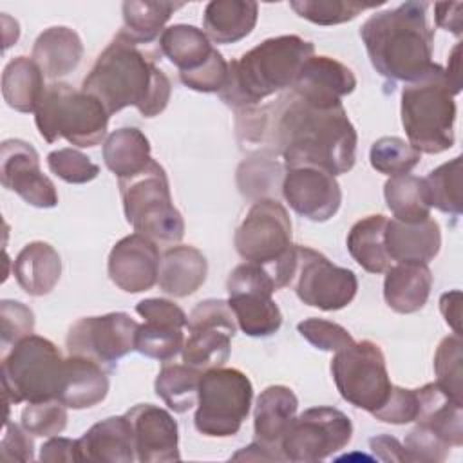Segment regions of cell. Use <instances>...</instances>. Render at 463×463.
Returning <instances> with one entry per match:
<instances>
[{
  "label": "cell",
  "instance_id": "6da1fadb",
  "mask_svg": "<svg viewBox=\"0 0 463 463\" xmlns=\"http://www.w3.org/2000/svg\"><path fill=\"white\" fill-rule=\"evenodd\" d=\"M235 116L239 145L255 156H282L286 168L318 166L331 175L354 166L358 136L342 103L320 107L289 90Z\"/></svg>",
  "mask_w": 463,
  "mask_h": 463
},
{
  "label": "cell",
  "instance_id": "7a4b0ae2",
  "mask_svg": "<svg viewBox=\"0 0 463 463\" xmlns=\"http://www.w3.org/2000/svg\"><path fill=\"white\" fill-rule=\"evenodd\" d=\"M81 90L98 98L110 116L136 107L141 116L154 118L166 109L172 83L154 58L118 33L83 78Z\"/></svg>",
  "mask_w": 463,
  "mask_h": 463
},
{
  "label": "cell",
  "instance_id": "3957f363",
  "mask_svg": "<svg viewBox=\"0 0 463 463\" xmlns=\"http://www.w3.org/2000/svg\"><path fill=\"white\" fill-rule=\"evenodd\" d=\"M427 2H405L362 24L360 38L380 76L412 83L432 69L434 33L427 25Z\"/></svg>",
  "mask_w": 463,
  "mask_h": 463
},
{
  "label": "cell",
  "instance_id": "277c9868",
  "mask_svg": "<svg viewBox=\"0 0 463 463\" xmlns=\"http://www.w3.org/2000/svg\"><path fill=\"white\" fill-rule=\"evenodd\" d=\"M313 52L315 45L297 34L268 38L228 63L226 81L217 94L235 112L257 107L262 99L291 89Z\"/></svg>",
  "mask_w": 463,
  "mask_h": 463
},
{
  "label": "cell",
  "instance_id": "5b68a950",
  "mask_svg": "<svg viewBox=\"0 0 463 463\" xmlns=\"http://www.w3.org/2000/svg\"><path fill=\"white\" fill-rule=\"evenodd\" d=\"M445 69L438 63L402 90V125L420 154H439L454 145L456 101Z\"/></svg>",
  "mask_w": 463,
  "mask_h": 463
},
{
  "label": "cell",
  "instance_id": "8992f818",
  "mask_svg": "<svg viewBox=\"0 0 463 463\" xmlns=\"http://www.w3.org/2000/svg\"><path fill=\"white\" fill-rule=\"evenodd\" d=\"M237 253L262 266L275 289L293 282L297 269V244L291 242V219L277 199H259L248 210L233 237Z\"/></svg>",
  "mask_w": 463,
  "mask_h": 463
},
{
  "label": "cell",
  "instance_id": "52a82bcc",
  "mask_svg": "<svg viewBox=\"0 0 463 463\" xmlns=\"http://www.w3.org/2000/svg\"><path fill=\"white\" fill-rule=\"evenodd\" d=\"M110 114L89 92L76 90L65 81H52L34 110V123L47 143L67 139L71 145L90 148L107 136Z\"/></svg>",
  "mask_w": 463,
  "mask_h": 463
},
{
  "label": "cell",
  "instance_id": "ba28073f",
  "mask_svg": "<svg viewBox=\"0 0 463 463\" xmlns=\"http://www.w3.org/2000/svg\"><path fill=\"white\" fill-rule=\"evenodd\" d=\"M127 222L157 246H175L184 235V221L172 203L165 168L150 161L132 177L118 179Z\"/></svg>",
  "mask_w": 463,
  "mask_h": 463
},
{
  "label": "cell",
  "instance_id": "9c48e42d",
  "mask_svg": "<svg viewBox=\"0 0 463 463\" xmlns=\"http://www.w3.org/2000/svg\"><path fill=\"white\" fill-rule=\"evenodd\" d=\"M63 362L60 349L43 336L29 335L18 340L2 354V387L7 409L22 402L58 400Z\"/></svg>",
  "mask_w": 463,
  "mask_h": 463
},
{
  "label": "cell",
  "instance_id": "30bf717a",
  "mask_svg": "<svg viewBox=\"0 0 463 463\" xmlns=\"http://www.w3.org/2000/svg\"><path fill=\"white\" fill-rule=\"evenodd\" d=\"M253 385L232 367H215L201 374L199 398L194 416L195 429L208 438L235 436L250 414Z\"/></svg>",
  "mask_w": 463,
  "mask_h": 463
},
{
  "label": "cell",
  "instance_id": "8fae6325",
  "mask_svg": "<svg viewBox=\"0 0 463 463\" xmlns=\"http://www.w3.org/2000/svg\"><path fill=\"white\" fill-rule=\"evenodd\" d=\"M331 374L340 396L367 412L382 407L392 389L383 351L371 340L353 342L336 351Z\"/></svg>",
  "mask_w": 463,
  "mask_h": 463
},
{
  "label": "cell",
  "instance_id": "7c38bea8",
  "mask_svg": "<svg viewBox=\"0 0 463 463\" xmlns=\"http://www.w3.org/2000/svg\"><path fill=\"white\" fill-rule=\"evenodd\" d=\"M228 306L248 336H269L282 326V313L273 300L275 284L268 271L253 262L233 268L226 280Z\"/></svg>",
  "mask_w": 463,
  "mask_h": 463
},
{
  "label": "cell",
  "instance_id": "4fadbf2b",
  "mask_svg": "<svg viewBox=\"0 0 463 463\" xmlns=\"http://www.w3.org/2000/svg\"><path fill=\"white\" fill-rule=\"evenodd\" d=\"M353 436L349 416L335 407H311L295 416L282 438L280 450L286 461H320L347 447Z\"/></svg>",
  "mask_w": 463,
  "mask_h": 463
},
{
  "label": "cell",
  "instance_id": "5bb4252c",
  "mask_svg": "<svg viewBox=\"0 0 463 463\" xmlns=\"http://www.w3.org/2000/svg\"><path fill=\"white\" fill-rule=\"evenodd\" d=\"M235 315L228 300L208 298L199 302L188 315V338L183 345V362L201 373L222 367L232 351L237 331Z\"/></svg>",
  "mask_w": 463,
  "mask_h": 463
},
{
  "label": "cell",
  "instance_id": "9a60e30c",
  "mask_svg": "<svg viewBox=\"0 0 463 463\" xmlns=\"http://www.w3.org/2000/svg\"><path fill=\"white\" fill-rule=\"evenodd\" d=\"M295 293L306 306L338 311L353 302L358 279L349 268L333 264L320 251L297 244Z\"/></svg>",
  "mask_w": 463,
  "mask_h": 463
},
{
  "label": "cell",
  "instance_id": "2e32d148",
  "mask_svg": "<svg viewBox=\"0 0 463 463\" xmlns=\"http://www.w3.org/2000/svg\"><path fill=\"white\" fill-rule=\"evenodd\" d=\"M137 327L139 324L121 311L85 317L69 327L65 345L69 354L90 358L110 373L116 362L134 349Z\"/></svg>",
  "mask_w": 463,
  "mask_h": 463
},
{
  "label": "cell",
  "instance_id": "e0dca14e",
  "mask_svg": "<svg viewBox=\"0 0 463 463\" xmlns=\"http://www.w3.org/2000/svg\"><path fill=\"white\" fill-rule=\"evenodd\" d=\"M0 181L4 188L18 194L36 208H54L58 192L54 183L42 174L34 146L24 139H5L0 145Z\"/></svg>",
  "mask_w": 463,
  "mask_h": 463
},
{
  "label": "cell",
  "instance_id": "ac0fdd59",
  "mask_svg": "<svg viewBox=\"0 0 463 463\" xmlns=\"http://www.w3.org/2000/svg\"><path fill=\"white\" fill-rule=\"evenodd\" d=\"M280 192L295 213L313 222L329 221L342 204L338 181L318 166L286 168Z\"/></svg>",
  "mask_w": 463,
  "mask_h": 463
},
{
  "label": "cell",
  "instance_id": "d6986e66",
  "mask_svg": "<svg viewBox=\"0 0 463 463\" xmlns=\"http://www.w3.org/2000/svg\"><path fill=\"white\" fill-rule=\"evenodd\" d=\"M159 264L157 244L141 233H132L114 244L109 253L107 271L121 291L141 293L157 284Z\"/></svg>",
  "mask_w": 463,
  "mask_h": 463
},
{
  "label": "cell",
  "instance_id": "ffe728a7",
  "mask_svg": "<svg viewBox=\"0 0 463 463\" xmlns=\"http://www.w3.org/2000/svg\"><path fill=\"white\" fill-rule=\"evenodd\" d=\"M132 423L136 459L141 463L179 461V429L172 414L152 403H137L127 411Z\"/></svg>",
  "mask_w": 463,
  "mask_h": 463
},
{
  "label": "cell",
  "instance_id": "44dd1931",
  "mask_svg": "<svg viewBox=\"0 0 463 463\" xmlns=\"http://www.w3.org/2000/svg\"><path fill=\"white\" fill-rule=\"evenodd\" d=\"M354 87L356 78L347 65L329 56H311L302 63L289 90L309 103L331 107L342 103Z\"/></svg>",
  "mask_w": 463,
  "mask_h": 463
},
{
  "label": "cell",
  "instance_id": "7402d4cb",
  "mask_svg": "<svg viewBox=\"0 0 463 463\" xmlns=\"http://www.w3.org/2000/svg\"><path fill=\"white\" fill-rule=\"evenodd\" d=\"M297 409L298 400L286 385H269L259 394L253 411V441L269 456V461H286L280 443L297 416Z\"/></svg>",
  "mask_w": 463,
  "mask_h": 463
},
{
  "label": "cell",
  "instance_id": "603a6c76",
  "mask_svg": "<svg viewBox=\"0 0 463 463\" xmlns=\"http://www.w3.org/2000/svg\"><path fill=\"white\" fill-rule=\"evenodd\" d=\"M78 447L81 461L132 463L136 459L134 430L127 414L94 423L78 439Z\"/></svg>",
  "mask_w": 463,
  "mask_h": 463
},
{
  "label": "cell",
  "instance_id": "cb8c5ba5",
  "mask_svg": "<svg viewBox=\"0 0 463 463\" xmlns=\"http://www.w3.org/2000/svg\"><path fill=\"white\" fill-rule=\"evenodd\" d=\"M441 248L439 224L427 217L420 222L387 221L385 250L392 262H430Z\"/></svg>",
  "mask_w": 463,
  "mask_h": 463
},
{
  "label": "cell",
  "instance_id": "d4e9b609",
  "mask_svg": "<svg viewBox=\"0 0 463 463\" xmlns=\"http://www.w3.org/2000/svg\"><path fill=\"white\" fill-rule=\"evenodd\" d=\"M107 369L90 358L69 354L63 362V376L58 400L67 409H89L101 403L109 392Z\"/></svg>",
  "mask_w": 463,
  "mask_h": 463
},
{
  "label": "cell",
  "instance_id": "484cf974",
  "mask_svg": "<svg viewBox=\"0 0 463 463\" xmlns=\"http://www.w3.org/2000/svg\"><path fill=\"white\" fill-rule=\"evenodd\" d=\"M206 257L194 246L175 244L161 255L157 284L161 291L175 298L195 293L206 280Z\"/></svg>",
  "mask_w": 463,
  "mask_h": 463
},
{
  "label": "cell",
  "instance_id": "4316f807",
  "mask_svg": "<svg viewBox=\"0 0 463 463\" xmlns=\"http://www.w3.org/2000/svg\"><path fill=\"white\" fill-rule=\"evenodd\" d=\"M432 288V273L421 262H396L385 271L383 298L387 306L402 315L420 311Z\"/></svg>",
  "mask_w": 463,
  "mask_h": 463
},
{
  "label": "cell",
  "instance_id": "83f0119b",
  "mask_svg": "<svg viewBox=\"0 0 463 463\" xmlns=\"http://www.w3.org/2000/svg\"><path fill=\"white\" fill-rule=\"evenodd\" d=\"M418 414L416 425H421L441 438L450 447L463 445V405L450 400L436 382L416 389Z\"/></svg>",
  "mask_w": 463,
  "mask_h": 463
},
{
  "label": "cell",
  "instance_id": "f1b7e54d",
  "mask_svg": "<svg viewBox=\"0 0 463 463\" xmlns=\"http://www.w3.org/2000/svg\"><path fill=\"white\" fill-rule=\"evenodd\" d=\"M31 58L42 69L45 78L58 80L71 74L83 58L80 34L65 25H52L34 40Z\"/></svg>",
  "mask_w": 463,
  "mask_h": 463
},
{
  "label": "cell",
  "instance_id": "f546056e",
  "mask_svg": "<svg viewBox=\"0 0 463 463\" xmlns=\"http://www.w3.org/2000/svg\"><path fill=\"white\" fill-rule=\"evenodd\" d=\"M13 275L18 286L31 297H43L54 289L61 275L58 251L43 242L25 244L13 262Z\"/></svg>",
  "mask_w": 463,
  "mask_h": 463
},
{
  "label": "cell",
  "instance_id": "4dcf8cb0",
  "mask_svg": "<svg viewBox=\"0 0 463 463\" xmlns=\"http://www.w3.org/2000/svg\"><path fill=\"white\" fill-rule=\"evenodd\" d=\"M257 16L253 0H212L204 7V34L215 43H235L253 31Z\"/></svg>",
  "mask_w": 463,
  "mask_h": 463
},
{
  "label": "cell",
  "instance_id": "1f68e13d",
  "mask_svg": "<svg viewBox=\"0 0 463 463\" xmlns=\"http://www.w3.org/2000/svg\"><path fill=\"white\" fill-rule=\"evenodd\" d=\"M43 78L45 74L33 58H13L2 72L4 101L18 112H34L47 87Z\"/></svg>",
  "mask_w": 463,
  "mask_h": 463
},
{
  "label": "cell",
  "instance_id": "d6a6232c",
  "mask_svg": "<svg viewBox=\"0 0 463 463\" xmlns=\"http://www.w3.org/2000/svg\"><path fill=\"white\" fill-rule=\"evenodd\" d=\"M103 161L118 179L132 177L152 161L150 141L136 127L118 128L103 143Z\"/></svg>",
  "mask_w": 463,
  "mask_h": 463
},
{
  "label": "cell",
  "instance_id": "836d02e7",
  "mask_svg": "<svg viewBox=\"0 0 463 463\" xmlns=\"http://www.w3.org/2000/svg\"><path fill=\"white\" fill-rule=\"evenodd\" d=\"M385 215H367L353 224L347 233V251L369 273H385L392 260L385 250Z\"/></svg>",
  "mask_w": 463,
  "mask_h": 463
},
{
  "label": "cell",
  "instance_id": "e575fe53",
  "mask_svg": "<svg viewBox=\"0 0 463 463\" xmlns=\"http://www.w3.org/2000/svg\"><path fill=\"white\" fill-rule=\"evenodd\" d=\"M159 49L179 72H192L203 67L215 51L204 31L188 24L166 27L159 36Z\"/></svg>",
  "mask_w": 463,
  "mask_h": 463
},
{
  "label": "cell",
  "instance_id": "d590c367",
  "mask_svg": "<svg viewBox=\"0 0 463 463\" xmlns=\"http://www.w3.org/2000/svg\"><path fill=\"white\" fill-rule=\"evenodd\" d=\"M183 5L184 4L163 0H127L121 5L123 27L119 34L134 45L150 43L165 31V24L170 20L172 13Z\"/></svg>",
  "mask_w": 463,
  "mask_h": 463
},
{
  "label": "cell",
  "instance_id": "8d00e7d4",
  "mask_svg": "<svg viewBox=\"0 0 463 463\" xmlns=\"http://www.w3.org/2000/svg\"><path fill=\"white\" fill-rule=\"evenodd\" d=\"M383 197L396 221L420 222L430 217V203L421 177L411 174L389 177L383 184Z\"/></svg>",
  "mask_w": 463,
  "mask_h": 463
},
{
  "label": "cell",
  "instance_id": "74e56055",
  "mask_svg": "<svg viewBox=\"0 0 463 463\" xmlns=\"http://www.w3.org/2000/svg\"><path fill=\"white\" fill-rule=\"evenodd\" d=\"M201 371L186 364H165L156 376V394L174 412H186L197 405Z\"/></svg>",
  "mask_w": 463,
  "mask_h": 463
},
{
  "label": "cell",
  "instance_id": "f35d334b",
  "mask_svg": "<svg viewBox=\"0 0 463 463\" xmlns=\"http://www.w3.org/2000/svg\"><path fill=\"white\" fill-rule=\"evenodd\" d=\"M284 166L268 156H255L246 159L237 168V186L248 199H275L277 190L282 188Z\"/></svg>",
  "mask_w": 463,
  "mask_h": 463
},
{
  "label": "cell",
  "instance_id": "ab89813d",
  "mask_svg": "<svg viewBox=\"0 0 463 463\" xmlns=\"http://www.w3.org/2000/svg\"><path fill=\"white\" fill-rule=\"evenodd\" d=\"M430 208L461 215V156L439 165L423 177Z\"/></svg>",
  "mask_w": 463,
  "mask_h": 463
},
{
  "label": "cell",
  "instance_id": "60d3db41",
  "mask_svg": "<svg viewBox=\"0 0 463 463\" xmlns=\"http://www.w3.org/2000/svg\"><path fill=\"white\" fill-rule=\"evenodd\" d=\"M463 342L461 335L445 336L434 354L438 387L454 402L463 405Z\"/></svg>",
  "mask_w": 463,
  "mask_h": 463
},
{
  "label": "cell",
  "instance_id": "b9f144b4",
  "mask_svg": "<svg viewBox=\"0 0 463 463\" xmlns=\"http://www.w3.org/2000/svg\"><path fill=\"white\" fill-rule=\"evenodd\" d=\"M184 335L183 327L161 324V322H146L139 324L136 331L134 349L148 358L168 362L177 353L183 351Z\"/></svg>",
  "mask_w": 463,
  "mask_h": 463
},
{
  "label": "cell",
  "instance_id": "7bdbcfd3",
  "mask_svg": "<svg viewBox=\"0 0 463 463\" xmlns=\"http://www.w3.org/2000/svg\"><path fill=\"white\" fill-rule=\"evenodd\" d=\"M421 159V154L409 141L396 136L376 139L369 152L371 166L389 177L409 174Z\"/></svg>",
  "mask_w": 463,
  "mask_h": 463
},
{
  "label": "cell",
  "instance_id": "ee69618b",
  "mask_svg": "<svg viewBox=\"0 0 463 463\" xmlns=\"http://www.w3.org/2000/svg\"><path fill=\"white\" fill-rule=\"evenodd\" d=\"M376 4H358V2H344V0H291L289 7L304 20H309L318 25H336L356 18L362 11L371 9Z\"/></svg>",
  "mask_w": 463,
  "mask_h": 463
},
{
  "label": "cell",
  "instance_id": "f6af8a7d",
  "mask_svg": "<svg viewBox=\"0 0 463 463\" xmlns=\"http://www.w3.org/2000/svg\"><path fill=\"white\" fill-rule=\"evenodd\" d=\"M22 427L33 436H58L67 427V407L60 400L27 403L22 411Z\"/></svg>",
  "mask_w": 463,
  "mask_h": 463
},
{
  "label": "cell",
  "instance_id": "bcb514c9",
  "mask_svg": "<svg viewBox=\"0 0 463 463\" xmlns=\"http://www.w3.org/2000/svg\"><path fill=\"white\" fill-rule=\"evenodd\" d=\"M49 170L61 181L71 184H83L98 177L99 166L76 148H58L47 156Z\"/></svg>",
  "mask_w": 463,
  "mask_h": 463
},
{
  "label": "cell",
  "instance_id": "7dc6e473",
  "mask_svg": "<svg viewBox=\"0 0 463 463\" xmlns=\"http://www.w3.org/2000/svg\"><path fill=\"white\" fill-rule=\"evenodd\" d=\"M0 344L2 354L7 353L18 340L33 335L34 313L24 302L2 300L0 302Z\"/></svg>",
  "mask_w": 463,
  "mask_h": 463
},
{
  "label": "cell",
  "instance_id": "c3c4849f",
  "mask_svg": "<svg viewBox=\"0 0 463 463\" xmlns=\"http://www.w3.org/2000/svg\"><path fill=\"white\" fill-rule=\"evenodd\" d=\"M297 329L311 345H315L317 349H322V351L336 353L344 347H349L354 342V338L351 336V333L345 327H342L336 322H329V320L317 318V317L302 320L297 326Z\"/></svg>",
  "mask_w": 463,
  "mask_h": 463
},
{
  "label": "cell",
  "instance_id": "681fc988",
  "mask_svg": "<svg viewBox=\"0 0 463 463\" xmlns=\"http://www.w3.org/2000/svg\"><path fill=\"white\" fill-rule=\"evenodd\" d=\"M403 450L409 463H439L449 456L450 445H447L429 429L416 425L405 436Z\"/></svg>",
  "mask_w": 463,
  "mask_h": 463
},
{
  "label": "cell",
  "instance_id": "f907efd6",
  "mask_svg": "<svg viewBox=\"0 0 463 463\" xmlns=\"http://www.w3.org/2000/svg\"><path fill=\"white\" fill-rule=\"evenodd\" d=\"M418 392L416 389H403L392 385L385 403L373 411L371 414L383 421V423H392V425H405L416 420L418 414Z\"/></svg>",
  "mask_w": 463,
  "mask_h": 463
},
{
  "label": "cell",
  "instance_id": "816d5d0a",
  "mask_svg": "<svg viewBox=\"0 0 463 463\" xmlns=\"http://www.w3.org/2000/svg\"><path fill=\"white\" fill-rule=\"evenodd\" d=\"M228 61L215 49L212 58L192 72H179V80L192 90L197 92H219L226 81Z\"/></svg>",
  "mask_w": 463,
  "mask_h": 463
},
{
  "label": "cell",
  "instance_id": "f5cc1de1",
  "mask_svg": "<svg viewBox=\"0 0 463 463\" xmlns=\"http://www.w3.org/2000/svg\"><path fill=\"white\" fill-rule=\"evenodd\" d=\"M31 432H27L24 427L11 423L9 418H5L4 436L0 443V456L5 461H33V439L29 438Z\"/></svg>",
  "mask_w": 463,
  "mask_h": 463
},
{
  "label": "cell",
  "instance_id": "db71d44e",
  "mask_svg": "<svg viewBox=\"0 0 463 463\" xmlns=\"http://www.w3.org/2000/svg\"><path fill=\"white\" fill-rule=\"evenodd\" d=\"M136 311L146 322H161L177 327H184L188 324L186 313L177 304L166 298H145L137 302Z\"/></svg>",
  "mask_w": 463,
  "mask_h": 463
},
{
  "label": "cell",
  "instance_id": "11a10c76",
  "mask_svg": "<svg viewBox=\"0 0 463 463\" xmlns=\"http://www.w3.org/2000/svg\"><path fill=\"white\" fill-rule=\"evenodd\" d=\"M40 461L56 463V461H81L78 439L56 438L52 436L49 441L42 445Z\"/></svg>",
  "mask_w": 463,
  "mask_h": 463
},
{
  "label": "cell",
  "instance_id": "9f6ffc18",
  "mask_svg": "<svg viewBox=\"0 0 463 463\" xmlns=\"http://www.w3.org/2000/svg\"><path fill=\"white\" fill-rule=\"evenodd\" d=\"M463 4L461 2H438L434 4L436 25L454 33L456 36L463 34Z\"/></svg>",
  "mask_w": 463,
  "mask_h": 463
},
{
  "label": "cell",
  "instance_id": "6f0895ef",
  "mask_svg": "<svg viewBox=\"0 0 463 463\" xmlns=\"http://www.w3.org/2000/svg\"><path fill=\"white\" fill-rule=\"evenodd\" d=\"M369 447L374 452V456L382 461H407L403 443H400L396 438L382 434L369 439Z\"/></svg>",
  "mask_w": 463,
  "mask_h": 463
},
{
  "label": "cell",
  "instance_id": "680465c9",
  "mask_svg": "<svg viewBox=\"0 0 463 463\" xmlns=\"http://www.w3.org/2000/svg\"><path fill=\"white\" fill-rule=\"evenodd\" d=\"M439 311L454 335H461V291L454 289L439 297Z\"/></svg>",
  "mask_w": 463,
  "mask_h": 463
},
{
  "label": "cell",
  "instance_id": "91938a15",
  "mask_svg": "<svg viewBox=\"0 0 463 463\" xmlns=\"http://www.w3.org/2000/svg\"><path fill=\"white\" fill-rule=\"evenodd\" d=\"M459 49L461 45L456 43V47L452 49L450 52V58H449V67L445 69V74H447V80L454 90V94H458L461 90V67H459Z\"/></svg>",
  "mask_w": 463,
  "mask_h": 463
}]
</instances>
